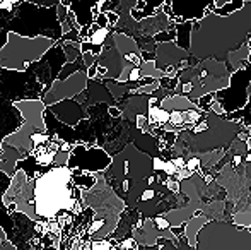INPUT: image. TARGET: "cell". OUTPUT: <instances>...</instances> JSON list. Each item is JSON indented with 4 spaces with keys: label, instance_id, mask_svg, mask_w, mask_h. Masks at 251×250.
Returning a JSON list of instances; mask_svg holds the SVG:
<instances>
[{
    "label": "cell",
    "instance_id": "cell-1",
    "mask_svg": "<svg viewBox=\"0 0 251 250\" xmlns=\"http://www.w3.org/2000/svg\"><path fill=\"white\" fill-rule=\"evenodd\" d=\"M84 192L74 182L69 167H55L36 180H29L23 192L14 199L17 211L33 221H55L60 214H80L86 209Z\"/></svg>",
    "mask_w": 251,
    "mask_h": 250
},
{
    "label": "cell",
    "instance_id": "cell-2",
    "mask_svg": "<svg viewBox=\"0 0 251 250\" xmlns=\"http://www.w3.org/2000/svg\"><path fill=\"white\" fill-rule=\"evenodd\" d=\"M7 29L26 38L43 36L60 41L63 36L56 7H40L26 0H23L17 5L16 16L12 21H9Z\"/></svg>",
    "mask_w": 251,
    "mask_h": 250
},
{
    "label": "cell",
    "instance_id": "cell-3",
    "mask_svg": "<svg viewBox=\"0 0 251 250\" xmlns=\"http://www.w3.org/2000/svg\"><path fill=\"white\" fill-rule=\"evenodd\" d=\"M56 41L51 38H26L17 33L7 34V43L0 48V69L24 72L31 63L40 62Z\"/></svg>",
    "mask_w": 251,
    "mask_h": 250
},
{
    "label": "cell",
    "instance_id": "cell-4",
    "mask_svg": "<svg viewBox=\"0 0 251 250\" xmlns=\"http://www.w3.org/2000/svg\"><path fill=\"white\" fill-rule=\"evenodd\" d=\"M251 84V67H243L231 74V83L224 89H219L214 93L215 101L222 105L226 113H232L241 108H245L250 101L246 93V87Z\"/></svg>",
    "mask_w": 251,
    "mask_h": 250
},
{
    "label": "cell",
    "instance_id": "cell-5",
    "mask_svg": "<svg viewBox=\"0 0 251 250\" xmlns=\"http://www.w3.org/2000/svg\"><path fill=\"white\" fill-rule=\"evenodd\" d=\"M113 160L104 149L87 144H75L70 153V160L67 167L70 170H84L91 173H102L111 167Z\"/></svg>",
    "mask_w": 251,
    "mask_h": 250
},
{
    "label": "cell",
    "instance_id": "cell-6",
    "mask_svg": "<svg viewBox=\"0 0 251 250\" xmlns=\"http://www.w3.org/2000/svg\"><path fill=\"white\" fill-rule=\"evenodd\" d=\"M87 83H89L87 72H75L65 81L56 79L53 83L51 89L41 96V101L45 105H48V107H51V105L60 103L63 100H74L77 94L87 89Z\"/></svg>",
    "mask_w": 251,
    "mask_h": 250
},
{
    "label": "cell",
    "instance_id": "cell-7",
    "mask_svg": "<svg viewBox=\"0 0 251 250\" xmlns=\"http://www.w3.org/2000/svg\"><path fill=\"white\" fill-rule=\"evenodd\" d=\"M215 0H173L169 24H183L186 21H201L208 14V9L214 12Z\"/></svg>",
    "mask_w": 251,
    "mask_h": 250
},
{
    "label": "cell",
    "instance_id": "cell-8",
    "mask_svg": "<svg viewBox=\"0 0 251 250\" xmlns=\"http://www.w3.org/2000/svg\"><path fill=\"white\" fill-rule=\"evenodd\" d=\"M50 111L58 118L62 124L74 127L80 124L82 120H87V111L84 105H80L75 100H63L60 103H55L50 107Z\"/></svg>",
    "mask_w": 251,
    "mask_h": 250
},
{
    "label": "cell",
    "instance_id": "cell-9",
    "mask_svg": "<svg viewBox=\"0 0 251 250\" xmlns=\"http://www.w3.org/2000/svg\"><path fill=\"white\" fill-rule=\"evenodd\" d=\"M208 223L207 216H193L192 220L186 223V242H188L190 247H197V242H199V233L201 231V228Z\"/></svg>",
    "mask_w": 251,
    "mask_h": 250
},
{
    "label": "cell",
    "instance_id": "cell-10",
    "mask_svg": "<svg viewBox=\"0 0 251 250\" xmlns=\"http://www.w3.org/2000/svg\"><path fill=\"white\" fill-rule=\"evenodd\" d=\"M192 31H193V21L176 24V45H178L181 50L188 52L190 48H192V36H190Z\"/></svg>",
    "mask_w": 251,
    "mask_h": 250
},
{
    "label": "cell",
    "instance_id": "cell-11",
    "mask_svg": "<svg viewBox=\"0 0 251 250\" xmlns=\"http://www.w3.org/2000/svg\"><path fill=\"white\" fill-rule=\"evenodd\" d=\"M113 40H115L116 48H118V52L123 57L128 54H140V48H139V45H137V41H133L132 38L125 36V34L113 33Z\"/></svg>",
    "mask_w": 251,
    "mask_h": 250
},
{
    "label": "cell",
    "instance_id": "cell-12",
    "mask_svg": "<svg viewBox=\"0 0 251 250\" xmlns=\"http://www.w3.org/2000/svg\"><path fill=\"white\" fill-rule=\"evenodd\" d=\"M243 7H245V0H229L224 5L215 7L214 14L219 17H229V16H232V14L243 10Z\"/></svg>",
    "mask_w": 251,
    "mask_h": 250
},
{
    "label": "cell",
    "instance_id": "cell-13",
    "mask_svg": "<svg viewBox=\"0 0 251 250\" xmlns=\"http://www.w3.org/2000/svg\"><path fill=\"white\" fill-rule=\"evenodd\" d=\"M56 43H60V41H56ZM63 48V52H65V57H67V63H74L77 60V58L82 55V52H80V43H72V41H63V43H60Z\"/></svg>",
    "mask_w": 251,
    "mask_h": 250
},
{
    "label": "cell",
    "instance_id": "cell-14",
    "mask_svg": "<svg viewBox=\"0 0 251 250\" xmlns=\"http://www.w3.org/2000/svg\"><path fill=\"white\" fill-rule=\"evenodd\" d=\"M239 117H243V125L245 127H251V96H250V101H248V105H246L245 108H241V110H238V111H232V113H229V115H226V120H229V122H234L236 118H239Z\"/></svg>",
    "mask_w": 251,
    "mask_h": 250
},
{
    "label": "cell",
    "instance_id": "cell-15",
    "mask_svg": "<svg viewBox=\"0 0 251 250\" xmlns=\"http://www.w3.org/2000/svg\"><path fill=\"white\" fill-rule=\"evenodd\" d=\"M120 250H140V245L133 237H125L120 240Z\"/></svg>",
    "mask_w": 251,
    "mask_h": 250
},
{
    "label": "cell",
    "instance_id": "cell-16",
    "mask_svg": "<svg viewBox=\"0 0 251 250\" xmlns=\"http://www.w3.org/2000/svg\"><path fill=\"white\" fill-rule=\"evenodd\" d=\"M186 170L192 171V173H200L201 170V160L199 156H193L186 161Z\"/></svg>",
    "mask_w": 251,
    "mask_h": 250
},
{
    "label": "cell",
    "instance_id": "cell-17",
    "mask_svg": "<svg viewBox=\"0 0 251 250\" xmlns=\"http://www.w3.org/2000/svg\"><path fill=\"white\" fill-rule=\"evenodd\" d=\"M152 221H154V226L157 228V231H168L169 228H171V224H169V221L166 220L164 216H155V218H152Z\"/></svg>",
    "mask_w": 251,
    "mask_h": 250
},
{
    "label": "cell",
    "instance_id": "cell-18",
    "mask_svg": "<svg viewBox=\"0 0 251 250\" xmlns=\"http://www.w3.org/2000/svg\"><path fill=\"white\" fill-rule=\"evenodd\" d=\"M26 2L36 3L40 7H56L60 3V0H26Z\"/></svg>",
    "mask_w": 251,
    "mask_h": 250
},
{
    "label": "cell",
    "instance_id": "cell-19",
    "mask_svg": "<svg viewBox=\"0 0 251 250\" xmlns=\"http://www.w3.org/2000/svg\"><path fill=\"white\" fill-rule=\"evenodd\" d=\"M169 230H171V233L175 235L176 238H181L186 235V223H183L181 226H171Z\"/></svg>",
    "mask_w": 251,
    "mask_h": 250
},
{
    "label": "cell",
    "instance_id": "cell-20",
    "mask_svg": "<svg viewBox=\"0 0 251 250\" xmlns=\"http://www.w3.org/2000/svg\"><path fill=\"white\" fill-rule=\"evenodd\" d=\"M122 108H118V107H108V113L111 115V117H115V118H120L122 117Z\"/></svg>",
    "mask_w": 251,
    "mask_h": 250
},
{
    "label": "cell",
    "instance_id": "cell-21",
    "mask_svg": "<svg viewBox=\"0 0 251 250\" xmlns=\"http://www.w3.org/2000/svg\"><path fill=\"white\" fill-rule=\"evenodd\" d=\"M87 77H89L91 81H94L98 77V63H94L93 67H89L87 69Z\"/></svg>",
    "mask_w": 251,
    "mask_h": 250
},
{
    "label": "cell",
    "instance_id": "cell-22",
    "mask_svg": "<svg viewBox=\"0 0 251 250\" xmlns=\"http://www.w3.org/2000/svg\"><path fill=\"white\" fill-rule=\"evenodd\" d=\"M0 250H19V249H17L10 240H5L2 245H0Z\"/></svg>",
    "mask_w": 251,
    "mask_h": 250
},
{
    "label": "cell",
    "instance_id": "cell-23",
    "mask_svg": "<svg viewBox=\"0 0 251 250\" xmlns=\"http://www.w3.org/2000/svg\"><path fill=\"white\" fill-rule=\"evenodd\" d=\"M248 47H250V58H248V60L251 62V40H250V43H248Z\"/></svg>",
    "mask_w": 251,
    "mask_h": 250
},
{
    "label": "cell",
    "instance_id": "cell-24",
    "mask_svg": "<svg viewBox=\"0 0 251 250\" xmlns=\"http://www.w3.org/2000/svg\"><path fill=\"white\" fill-rule=\"evenodd\" d=\"M0 2H3V0H0Z\"/></svg>",
    "mask_w": 251,
    "mask_h": 250
}]
</instances>
